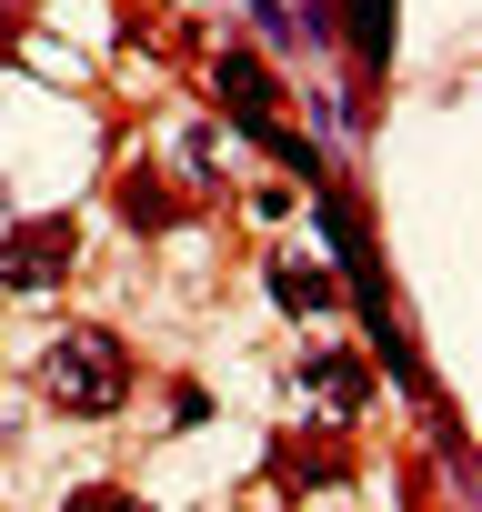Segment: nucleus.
Returning <instances> with one entry per match:
<instances>
[{"mask_svg":"<svg viewBox=\"0 0 482 512\" xmlns=\"http://www.w3.org/2000/svg\"><path fill=\"white\" fill-rule=\"evenodd\" d=\"M61 512H131V502H121V492H71Z\"/></svg>","mask_w":482,"mask_h":512,"instance_id":"7ed1b4c3","label":"nucleus"},{"mask_svg":"<svg viewBox=\"0 0 482 512\" xmlns=\"http://www.w3.org/2000/svg\"><path fill=\"white\" fill-rule=\"evenodd\" d=\"M61 262H71V221H31L21 241H0V282H21V292L61 282Z\"/></svg>","mask_w":482,"mask_h":512,"instance_id":"f03ea898","label":"nucleus"},{"mask_svg":"<svg viewBox=\"0 0 482 512\" xmlns=\"http://www.w3.org/2000/svg\"><path fill=\"white\" fill-rule=\"evenodd\" d=\"M41 392H51L61 412H121L131 362H121V342H111V332H61V342H51V362H41Z\"/></svg>","mask_w":482,"mask_h":512,"instance_id":"f257e3e1","label":"nucleus"}]
</instances>
